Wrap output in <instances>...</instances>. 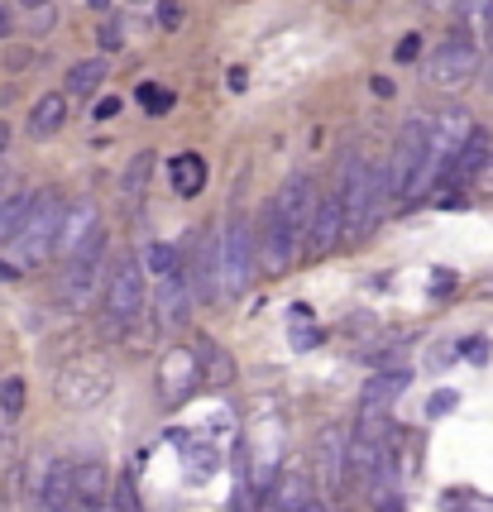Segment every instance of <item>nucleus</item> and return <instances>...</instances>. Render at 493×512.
I'll return each mask as SVG.
<instances>
[{
  "label": "nucleus",
  "instance_id": "2",
  "mask_svg": "<svg viewBox=\"0 0 493 512\" xmlns=\"http://www.w3.org/2000/svg\"><path fill=\"white\" fill-rule=\"evenodd\" d=\"M63 216H68V206L58 192H39L34 197V211L24 216L20 235L10 240V254H15V264L20 268H39L58 249V235H63Z\"/></svg>",
  "mask_w": 493,
  "mask_h": 512
},
{
  "label": "nucleus",
  "instance_id": "35",
  "mask_svg": "<svg viewBox=\"0 0 493 512\" xmlns=\"http://www.w3.org/2000/svg\"><path fill=\"white\" fill-rule=\"evenodd\" d=\"M374 512H407V508H403V498H383Z\"/></svg>",
  "mask_w": 493,
  "mask_h": 512
},
{
  "label": "nucleus",
  "instance_id": "6",
  "mask_svg": "<svg viewBox=\"0 0 493 512\" xmlns=\"http://www.w3.org/2000/svg\"><path fill=\"white\" fill-rule=\"evenodd\" d=\"M297 230H292V221L283 216V206L278 201H269V211H264V230H259V254H264V268L269 273H288L292 259H297Z\"/></svg>",
  "mask_w": 493,
  "mask_h": 512
},
{
  "label": "nucleus",
  "instance_id": "30",
  "mask_svg": "<svg viewBox=\"0 0 493 512\" xmlns=\"http://www.w3.org/2000/svg\"><path fill=\"white\" fill-rule=\"evenodd\" d=\"M120 39H125V29H120V24H106V29H101V44H106V48H125V44H120Z\"/></svg>",
  "mask_w": 493,
  "mask_h": 512
},
{
  "label": "nucleus",
  "instance_id": "25",
  "mask_svg": "<svg viewBox=\"0 0 493 512\" xmlns=\"http://www.w3.org/2000/svg\"><path fill=\"white\" fill-rule=\"evenodd\" d=\"M307 498H312V489H307L302 479H288V489H283V498H278V512H297Z\"/></svg>",
  "mask_w": 493,
  "mask_h": 512
},
{
  "label": "nucleus",
  "instance_id": "12",
  "mask_svg": "<svg viewBox=\"0 0 493 512\" xmlns=\"http://www.w3.org/2000/svg\"><path fill=\"white\" fill-rule=\"evenodd\" d=\"M345 469H350V436H345L340 426H331V431L321 436V450H316V474L326 479V489H340Z\"/></svg>",
  "mask_w": 493,
  "mask_h": 512
},
{
  "label": "nucleus",
  "instance_id": "10",
  "mask_svg": "<svg viewBox=\"0 0 493 512\" xmlns=\"http://www.w3.org/2000/svg\"><path fill=\"white\" fill-rule=\"evenodd\" d=\"M192 388H202V369H197V350H173L163 359V374H158V393L163 402H182Z\"/></svg>",
  "mask_w": 493,
  "mask_h": 512
},
{
  "label": "nucleus",
  "instance_id": "24",
  "mask_svg": "<svg viewBox=\"0 0 493 512\" xmlns=\"http://www.w3.org/2000/svg\"><path fill=\"white\" fill-rule=\"evenodd\" d=\"M115 512H139V489H135V474L115 479Z\"/></svg>",
  "mask_w": 493,
  "mask_h": 512
},
{
  "label": "nucleus",
  "instance_id": "17",
  "mask_svg": "<svg viewBox=\"0 0 493 512\" xmlns=\"http://www.w3.org/2000/svg\"><path fill=\"white\" fill-rule=\"evenodd\" d=\"M489 154H493V144H489V134L484 130H474L470 134V144L455 154V163H450V178H474L484 163H489Z\"/></svg>",
  "mask_w": 493,
  "mask_h": 512
},
{
  "label": "nucleus",
  "instance_id": "41",
  "mask_svg": "<svg viewBox=\"0 0 493 512\" xmlns=\"http://www.w3.org/2000/svg\"><path fill=\"white\" fill-rule=\"evenodd\" d=\"M345 5H355V0H345Z\"/></svg>",
  "mask_w": 493,
  "mask_h": 512
},
{
  "label": "nucleus",
  "instance_id": "3",
  "mask_svg": "<svg viewBox=\"0 0 493 512\" xmlns=\"http://www.w3.org/2000/svg\"><path fill=\"white\" fill-rule=\"evenodd\" d=\"M254 283V235L240 211L225 216L221 230V297H245Z\"/></svg>",
  "mask_w": 493,
  "mask_h": 512
},
{
  "label": "nucleus",
  "instance_id": "32",
  "mask_svg": "<svg viewBox=\"0 0 493 512\" xmlns=\"http://www.w3.org/2000/svg\"><path fill=\"white\" fill-rule=\"evenodd\" d=\"M10 24H15V20H10V5L0 0V39H10Z\"/></svg>",
  "mask_w": 493,
  "mask_h": 512
},
{
  "label": "nucleus",
  "instance_id": "40",
  "mask_svg": "<svg viewBox=\"0 0 493 512\" xmlns=\"http://www.w3.org/2000/svg\"><path fill=\"white\" fill-rule=\"evenodd\" d=\"M77 512H101V508H77Z\"/></svg>",
  "mask_w": 493,
  "mask_h": 512
},
{
  "label": "nucleus",
  "instance_id": "28",
  "mask_svg": "<svg viewBox=\"0 0 493 512\" xmlns=\"http://www.w3.org/2000/svg\"><path fill=\"white\" fill-rule=\"evenodd\" d=\"M158 24H163V29H178L182 24V0H163V5H158Z\"/></svg>",
  "mask_w": 493,
  "mask_h": 512
},
{
  "label": "nucleus",
  "instance_id": "22",
  "mask_svg": "<svg viewBox=\"0 0 493 512\" xmlns=\"http://www.w3.org/2000/svg\"><path fill=\"white\" fill-rule=\"evenodd\" d=\"M144 259H149V273H154L158 283H163V278H173V273H182V259H178V249L173 245H149Z\"/></svg>",
  "mask_w": 493,
  "mask_h": 512
},
{
  "label": "nucleus",
  "instance_id": "38",
  "mask_svg": "<svg viewBox=\"0 0 493 512\" xmlns=\"http://www.w3.org/2000/svg\"><path fill=\"white\" fill-rule=\"evenodd\" d=\"M484 87H493V63H489V72H484Z\"/></svg>",
  "mask_w": 493,
  "mask_h": 512
},
{
  "label": "nucleus",
  "instance_id": "33",
  "mask_svg": "<svg viewBox=\"0 0 493 512\" xmlns=\"http://www.w3.org/2000/svg\"><path fill=\"white\" fill-rule=\"evenodd\" d=\"M465 350H470V359H474V364H484V350H489V345H484V340H470Z\"/></svg>",
  "mask_w": 493,
  "mask_h": 512
},
{
  "label": "nucleus",
  "instance_id": "29",
  "mask_svg": "<svg viewBox=\"0 0 493 512\" xmlns=\"http://www.w3.org/2000/svg\"><path fill=\"white\" fill-rule=\"evenodd\" d=\"M417 53H422V39H417V34H407L403 44H398V58H403V63H412Z\"/></svg>",
  "mask_w": 493,
  "mask_h": 512
},
{
  "label": "nucleus",
  "instance_id": "31",
  "mask_svg": "<svg viewBox=\"0 0 493 512\" xmlns=\"http://www.w3.org/2000/svg\"><path fill=\"white\" fill-rule=\"evenodd\" d=\"M297 512H331V503H326L321 493H312V498H307V503H302V508H297Z\"/></svg>",
  "mask_w": 493,
  "mask_h": 512
},
{
  "label": "nucleus",
  "instance_id": "1",
  "mask_svg": "<svg viewBox=\"0 0 493 512\" xmlns=\"http://www.w3.org/2000/svg\"><path fill=\"white\" fill-rule=\"evenodd\" d=\"M431 134H436V120H426V115H412L398 134V149L388 158V178H393L398 197H417L431 182Z\"/></svg>",
  "mask_w": 493,
  "mask_h": 512
},
{
  "label": "nucleus",
  "instance_id": "23",
  "mask_svg": "<svg viewBox=\"0 0 493 512\" xmlns=\"http://www.w3.org/2000/svg\"><path fill=\"white\" fill-rule=\"evenodd\" d=\"M0 407H5V417H20V412H24V379H5V383H0Z\"/></svg>",
  "mask_w": 493,
  "mask_h": 512
},
{
  "label": "nucleus",
  "instance_id": "39",
  "mask_svg": "<svg viewBox=\"0 0 493 512\" xmlns=\"http://www.w3.org/2000/svg\"><path fill=\"white\" fill-rule=\"evenodd\" d=\"M87 5H96V10H106V5H111V0H87Z\"/></svg>",
  "mask_w": 493,
  "mask_h": 512
},
{
  "label": "nucleus",
  "instance_id": "27",
  "mask_svg": "<svg viewBox=\"0 0 493 512\" xmlns=\"http://www.w3.org/2000/svg\"><path fill=\"white\" fill-rule=\"evenodd\" d=\"M139 101H144L149 111H168V106H173V96H168V91H158V87H139Z\"/></svg>",
  "mask_w": 493,
  "mask_h": 512
},
{
  "label": "nucleus",
  "instance_id": "34",
  "mask_svg": "<svg viewBox=\"0 0 493 512\" xmlns=\"http://www.w3.org/2000/svg\"><path fill=\"white\" fill-rule=\"evenodd\" d=\"M15 192H20L15 182H10V178H0V206H5V201H10V197H15Z\"/></svg>",
  "mask_w": 493,
  "mask_h": 512
},
{
  "label": "nucleus",
  "instance_id": "20",
  "mask_svg": "<svg viewBox=\"0 0 493 512\" xmlns=\"http://www.w3.org/2000/svg\"><path fill=\"white\" fill-rule=\"evenodd\" d=\"M197 369H202V388L206 383L230 379V359L221 355V345H216V340H202V345H197Z\"/></svg>",
  "mask_w": 493,
  "mask_h": 512
},
{
  "label": "nucleus",
  "instance_id": "14",
  "mask_svg": "<svg viewBox=\"0 0 493 512\" xmlns=\"http://www.w3.org/2000/svg\"><path fill=\"white\" fill-rule=\"evenodd\" d=\"M63 120H68V96H63V91H48L44 101L29 111V134H34V139H48V134L63 130Z\"/></svg>",
  "mask_w": 493,
  "mask_h": 512
},
{
  "label": "nucleus",
  "instance_id": "18",
  "mask_svg": "<svg viewBox=\"0 0 493 512\" xmlns=\"http://www.w3.org/2000/svg\"><path fill=\"white\" fill-rule=\"evenodd\" d=\"M106 58H87V63H72V72H68V96H96L101 91V82H106Z\"/></svg>",
  "mask_w": 493,
  "mask_h": 512
},
{
  "label": "nucleus",
  "instance_id": "26",
  "mask_svg": "<svg viewBox=\"0 0 493 512\" xmlns=\"http://www.w3.org/2000/svg\"><path fill=\"white\" fill-rule=\"evenodd\" d=\"M307 316H312L307 307H292V345H297V350H302V345H312V340H316V335L307 331Z\"/></svg>",
  "mask_w": 493,
  "mask_h": 512
},
{
  "label": "nucleus",
  "instance_id": "37",
  "mask_svg": "<svg viewBox=\"0 0 493 512\" xmlns=\"http://www.w3.org/2000/svg\"><path fill=\"white\" fill-rule=\"evenodd\" d=\"M5 149H10V125L0 120V158H5Z\"/></svg>",
  "mask_w": 493,
  "mask_h": 512
},
{
  "label": "nucleus",
  "instance_id": "16",
  "mask_svg": "<svg viewBox=\"0 0 493 512\" xmlns=\"http://www.w3.org/2000/svg\"><path fill=\"white\" fill-rule=\"evenodd\" d=\"M106 503V469L101 460H82L77 465V508H101Z\"/></svg>",
  "mask_w": 493,
  "mask_h": 512
},
{
  "label": "nucleus",
  "instance_id": "8",
  "mask_svg": "<svg viewBox=\"0 0 493 512\" xmlns=\"http://www.w3.org/2000/svg\"><path fill=\"white\" fill-rule=\"evenodd\" d=\"M340 235H345V206H340V197H321V206H316L312 225H307V240H302L307 259H321V254H331V249L340 245Z\"/></svg>",
  "mask_w": 493,
  "mask_h": 512
},
{
  "label": "nucleus",
  "instance_id": "4",
  "mask_svg": "<svg viewBox=\"0 0 493 512\" xmlns=\"http://www.w3.org/2000/svg\"><path fill=\"white\" fill-rule=\"evenodd\" d=\"M139 312H144V268L135 254H125V259H115L111 283H106V316H111V326H130L139 321Z\"/></svg>",
  "mask_w": 493,
  "mask_h": 512
},
{
  "label": "nucleus",
  "instance_id": "21",
  "mask_svg": "<svg viewBox=\"0 0 493 512\" xmlns=\"http://www.w3.org/2000/svg\"><path fill=\"white\" fill-rule=\"evenodd\" d=\"M154 149H144V154L130 158V168H125V197H144V187H149V173H154Z\"/></svg>",
  "mask_w": 493,
  "mask_h": 512
},
{
  "label": "nucleus",
  "instance_id": "5",
  "mask_svg": "<svg viewBox=\"0 0 493 512\" xmlns=\"http://www.w3.org/2000/svg\"><path fill=\"white\" fill-rule=\"evenodd\" d=\"M474 67H479V39L470 29H455L446 44L431 53V82L436 87H460V82L474 77Z\"/></svg>",
  "mask_w": 493,
  "mask_h": 512
},
{
  "label": "nucleus",
  "instance_id": "9",
  "mask_svg": "<svg viewBox=\"0 0 493 512\" xmlns=\"http://www.w3.org/2000/svg\"><path fill=\"white\" fill-rule=\"evenodd\" d=\"M278 206H283V216L292 221V230L307 240V225H312L316 216V206H321V197H316V182L307 178V173H297V178H288L283 187H278Z\"/></svg>",
  "mask_w": 493,
  "mask_h": 512
},
{
  "label": "nucleus",
  "instance_id": "15",
  "mask_svg": "<svg viewBox=\"0 0 493 512\" xmlns=\"http://www.w3.org/2000/svg\"><path fill=\"white\" fill-rule=\"evenodd\" d=\"M168 178H173V192H178V197H197L206 187V163L197 154H178L173 168H168Z\"/></svg>",
  "mask_w": 493,
  "mask_h": 512
},
{
  "label": "nucleus",
  "instance_id": "11",
  "mask_svg": "<svg viewBox=\"0 0 493 512\" xmlns=\"http://www.w3.org/2000/svg\"><path fill=\"white\" fill-rule=\"evenodd\" d=\"M39 508L44 512H77V465H68V460H48L44 489H39Z\"/></svg>",
  "mask_w": 493,
  "mask_h": 512
},
{
  "label": "nucleus",
  "instance_id": "19",
  "mask_svg": "<svg viewBox=\"0 0 493 512\" xmlns=\"http://www.w3.org/2000/svg\"><path fill=\"white\" fill-rule=\"evenodd\" d=\"M34 197L39 192H15V197L0 206V245H10L15 235H20V225H24V216L34 211Z\"/></svg>",
  "mask_w": 493,
  "mask_h": 512
},
{
  "label": "nucleus",
  "instance_id": "7",
  "mask_svg": "<svg viewBox=\"0 0 493 512\" xmlns=\"http://www.w3.org/2000/svg\"><path fill=\"white\" fill-rule=\"evenodd\" d=\"M106 388H111V369L101 359H77L58 379V398L68 402V407H91V402L106 398Z\"/></svg>",
  "mask_w": 493,
  "mask_h": 512
},
{
  "label": "nucleus",
  "instance_id": "13",
  "mask_svg": "<svg viewBox=\"0 0 493 512\" xmlns=\"http://www.w3.org/2000/svg\"><path fill=\"white\" fill-rule=\"evenodd\" d=\"M101 225H96V206L91 201H72L68 216H63V235H58V254H77V249L87 245L91 235H96Z\"/></svg>",
  "mask_w": 493,
  "mask_h": 512
},
{
  "label": "nucleus",
  "instance_id": "36",
  "mask_svg": "<svg viewBox=\"0 0 493 512\" xmlns=\"http://www.w3.org/2000/svg\"><path fill=\"white\" fill-rule=\"evenodd\" d=\"M115 111H120V101H101V106H96V115H101V120H111Z\"/></svg>",
  "mask_w": 493,
  "mask_h": 512
}]
</instances>
